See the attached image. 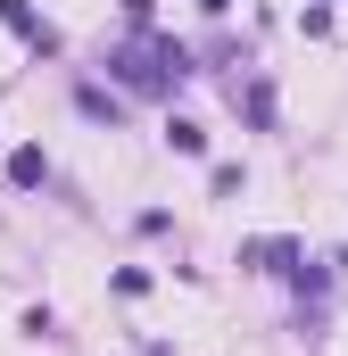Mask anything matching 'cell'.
Wrapping results in <instances>:
<instances>
[{
  "mask_svg": "<svg viewBox=\"0 0 348 356\" xmlns=\"http://www.w3.org/2000/svg\"><path fill=\"white\" fill-rule=\"evenodd\" d=\"M199 8H207V17H224V8H232V0H199Z\"/></svg>",
  "mask_w": 348,
  "mask_h": 356,
  "instance_id": "obj_5",
  "label": "cell"
},
{
  "mask_svg": "<svg viewBox=\"0 0 348 356\" xmlns=\"http://www.w3.org/2000/svg\"><path fill=\"white\" fill-rule=\"evenodd\" d=\"M116 8H125V17H133V25H150V0H116Z\"/></svg>",
  "mask_w": 348,
  "mask_h": 356,
  "instance_id": "obj_4",
  "label": "cell"
},
{
  "mask_svg": "<svg viewBox=\"0 0 348 356\" xmlns=\"http://www.w3.org/2000/svg\"><path fill=\"white\" fill-rule=\"evenodd\" d=\"M166 149H182V158H199V149H207V133H199L191 116H174V124H166Z\"/></svg>",
  "mask_w": 348,
  "mask_h": 356,
  "instance_id": "obj_3",
  "label": "cell"
},
{
  "mask_svg": "<svg viewBox=\"0 0 348 356\" xmlns=\"http://www.w3.org/2000/svg\"><path fill=\"white\" fill-rule=\"evenodd\" d=\"M8 182H25V191L50 182V158H42V149H17V158H8Z\"/></svg>",
  "mask_w": 348,
  "mask_h": 356,
  "instance_id": "obj_2",
  "label": "cell"
},
{
  "mask_svg": "<svg viewBox=\"0 0 348 356\" xmlns=\"http://www.w3.org/2000/svg\"><path fill=\"white\" fill-rule=\"evenodd\" d=\"M0 25H8L17 42H33V50H58V33L33 17V0H0Z\"/></svg>",
  "mask_w": 348,
  "mask_h": 356,
  "instance_id": "obj_1",
  "label": "cell"
}]
</instances>
